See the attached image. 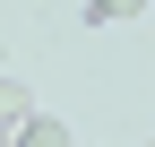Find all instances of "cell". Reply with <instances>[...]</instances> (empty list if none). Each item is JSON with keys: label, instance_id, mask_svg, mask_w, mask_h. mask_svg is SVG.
I'll list each match as a JSON object with an SVG mask.
<instances>
[{"label": "cell", "instance_id": "1", "mask_svg": "<svg viewBox=\"0 0 155 147\" xmlns=\"http://www.w3.org/2000/svg\"><path fill=\"white\" fill-rule=\"evenodd\" d=\"M26 121H35V104H26V87H17V78H0V130H26Z\"/></svg>", "mask_w": 155, "mask_h": 147}, {"label": "cell", "instance_id": "2", "mask_svg": "<svg viewBox=\"0 0 155 147\" xmlns=\"http://www.w3.org/2000/svg\"><path fill=\"white\" fill-rule=\"evenodd\" d=\"M17 138H26V147H61V138H78V130H69V121H52V113H35Z\"/></svg>", "mask_w": 155, "mask_h": 147}, {"label": "cell", "instance_id": "3", "mask_svg": "<svg viewBox=\"0 0 155 147\" xmlns=\"http://www.w3.org/2000/svg\"><path fill=\"white\" fill-rule=\"evenodd\" d=\"M147 9V0H86V17H95V26H112V17H138Z\"/></svg>", "mask_w": 155, "mask_h": 147}]
</instances>
